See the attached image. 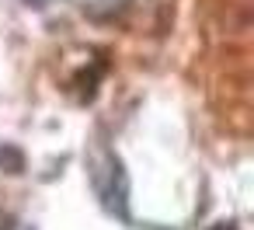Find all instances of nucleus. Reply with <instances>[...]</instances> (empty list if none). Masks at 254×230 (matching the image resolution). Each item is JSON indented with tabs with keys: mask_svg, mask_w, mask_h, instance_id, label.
I'll list each match as a JSON object with an SVG mask.
<instances>
[{
	"mask_svg": "<svg viewBox=\"0 0 254 230\" xmlns=\"http://www.w3.org/2000/svg\"><path fill=\"white\" fill-rule=\"evenodd\" d=\"M91 178H94V188H98V195L115 209H122V202H126V195H119L115 192V181L122 185L126 181V174H122V167H119V160L112 157V153H101V160L94 164V171H91Z\"/></svg>",
	"mask_w": 254,
	"mask_h": 230,
	"instance_id": "nucleus-1",
	"label": "nucleus"
},
{
	"mask_svg": "<svg viewBox=\"0 0 254 230\" xmlns=\"http://www.w3.org/2000/svg\"><path fill=\"white\" fill-rule=\"evenodd\" d=\"M209 230H240V227H237V223H212Z\"/></svg>",
	"mask_w": 254,
	"mask_h": 230,
	"instance_id": "nucleus-2",
	"label": "nucleus"
},
{
	"mask_svg": "<svg viewBox=\"0 0 254 230\" xmlns=\"http://www.w3.org/2000/svg\"><path fill=\"white\" fill-rule=\"evenodd\" d=\"M28 4H35V7H46V0H28Z\"/></svg>",
	"mask_w": 254,
	"mask_h": 230,
	"instance_id": "nucleus-3",
	"label": "nucleus"
}]
</instances>
